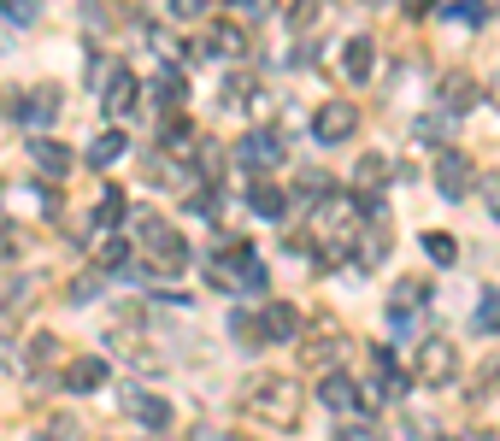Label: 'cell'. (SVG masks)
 <instances>
[{
	"label": "cell",
	"mask_w": 500,
	"mask_h": 441,
	"mask_svg": "<svg viewBox=\"0 0 500 441\" xmlns=\"http://www.w3.org/2000/svg\"><path fill=\"white\" fill-rule=\"evenodd\" d=\"M424 254L436 259V265H454V259H459V242H454V236H442V229H429V236H424Z\"/></svg>",
	"instance_id": "44dd1931"
},
{
	"label": "cell",
	"mask_w": 500,
	"mask_h": 441,
	"mask_svg": "<svg viewBox=\"0 0 500 441\" xmlns=\"http://www.w3.org/2000/svg\"><path fill=\"white\" fill-rule=\"evenodd\" d=\"M54 112H59V106H54V88H29V95L12 106V118H18L24 129H47V124H54Z\"/></svg>",
	"instance_id": "52a82bcc"
},
{
	"label": "cell",
	"mask_w": 500,
	"mask_h": 441,
	"mask_svg": "<svg viewBox=\"0 0 500 441\" xmlns=\"http://www.w3.org/2000/svg\"><path fill=\"white\" fill-rule=\"evenodd\" d=\"M471 159H465V154H442V165H436V188H442V195L447 200H459V195H465V188H471Z\"/></svg>",
	"instance_id": "ba28073f"
},
{
	"label": "cell",
	"mask_w": 500,
	"mask_h": 441,
	"mask_svg": "<svg viewBox=\"0 0 500 441\" xmlns=\"http://www.w3.org/2000/svg\"><path fill=\"white\" fill-rule=\"evenodd\" d=\"M318 18H324V0H300L295 6V29H312Z\"/></svg>",
	"instance_id": "83f0119b"
},
{
	"label": "cell",
	"mask_w": 500,
	"mask_h": 441,
	"mask_svg": "<svg viewBox=\"0 0 500 441\" xmlns=\"http://www.w3.org/2000/svg\"><path fill=\"white\" fill-rule=\"evenodd\" d=\"M371 59H377V47L365 42V36H354V42H347V54H342V71L359 83V77H371Z\"/></svg>",
	"instance_id": "e0dca14e"
},
{
	"label": "cell",
	"mask_w": 500,
	"mask_h": 441,
	"mask_svg": "<svg viewBox=\"0 0 500 441\" xmlns=\"http://www.w3.org/2000/svg\"><path fill=\"white\" fill-rule=\"evenodd\" d=\"M29 159H36V171H42V177H54V183H59L65 171H71V154H65L59 142H47V136H36V142H29Z\"/></svg>",
	"instance_id": "30bf717a"
},
{
	"label": "cell",
	"mask_w": 500,
	"mask_h": 441,
	"mask_svg": "<svg viewBox=\"0 0 500 441\" xmlns=\"http://www.w3.org/2000/svg\"><path fill=\"white\" fill-rule=\"evenodd\" d=\"M136 100H142V83H136L129 71H118L112 83H106V112H112V118H129V112H136Z\"/></svg>",
	"instance_id": "8fae6325"
},
{
	"label": "cell",
	"mask_w": 500,
	"mask_h": 441,
	"mask_svg": "<svg viewBox=\"0 0 500 441\" xmlns=\"http://www.w3.org/2000/svg\"><path fill=\"white\" fill-rule=\"evenodd\" d=\"M171 12L177 18H200V12H206V0H171Z\"/></svg>",
	"instance_id": "4dcf8cb0"
},
{
	"label": "cell",
	"mask_w": 500,
	"mask_h": 441,
	"mask_svg": "<svg viewBox=\"0 0 500 441\" xmlns=\"http://www.w3.org/2000/svg\"><path fill=\"white\" fill-rule=\"evenodd\" d=\"M212 47H224V54H242V29L218 24V29H212Z\"/></svg>",
	"instance_id": "f1b7e54d"
},
{
	"label": "cell",
	"mask_w": 500,
	"mask_h": 441,
	"mask_svg": "<svg viewBox=\"0 0 500 441\" xmlns=\"http://www.w3.org/2000/svg\"><path fill=\"white\" fill-rule=\"evenodd\" d=\"M136 242H142V265L154 270V277H177V270L188 265V242L165 224V218H154V212L136 218Z\"/></svg>",
	"instance_id": "6da1fadb"
},
{
	"label": "cell",
	"mask_w": 500,
	"mask_h": 441,
	"mask_svg": "<svg viewBox=\"0 0 500 441\" xmlns=\"http://www.w3.org/2000/svg\"><path fill=\"white\" fill-rule=\"evenodd\" d=\"M247 412L271 429H295L300 424V388L288 377H259V383H247Z\"/></svg>",
	"instance_id": "7a4b0ae2"
},
{
	"label": "cell",
	"mask_w": 500,
	"mask_h": 441,
	"mask_svg": "<svg viewBox=\"0 0 500 441\" xmlns=\"http://www.w3.org/2000/svg\"><path fill=\"white\" fill-rule=\"evenodd\" d=\"M65 383H71V395H88V388L106 383V359H77L71 370H65Z\"/></svg>",
	"instance_id": "7c38bea8"
},
{
	"label": "cell",
	"mask_w": 500,
	"mask_h": 441,
	"mask_svg": "<svg viewBox=\"0 0 500 441\" xmlns=\"http://www.w3.org/2000/svg\"><path fill=\"white\" fill-rule=\"evenodd\" d=\"M483 324H500V295H488V300H483Z\"/></svg>",
	"instance_id": "836d02e7"
},
{
	"label": "cell",
	"mask_w": 500,
	"mask_h": 441,
	"mask_svg": "<svg viewBox=\"0 0 500 441\" xmlns=\"http://www.w3.org/2000/svg\"><path fill=\"white\" fill-rule=\"evenodd\" d=\"M236 154H242V165H247V171H259V177H265V171H277V165H283V136H277V129H247Z\"/></svg>",
	"instance_id": "5b68a950"
},
{
	"label": "cell",
	"mask_w": 500,
	"mask_h": 441,
	"mask_svg": "<svg viewBox=\"0 0 500 441\" xmlns=\"http://www.w3.org/2000/svg\"><path fill=\"white\" fill-rule=\"evenodd\" d=\"M229 6H236V12H247V18L259 12V0H229Z\"/></svg>",
	"instance_id": "e575fe53"
},
{
	"label": "cell",
	"mask_w": 500,
	"mask_h": 441,
	"mask_svg": "<svg viewBox=\"0 0 500 441\" xmlns=\"http://www.w3.org/2000/svg\"><path fill=\"white\" fill-rule=\"evenodd\" d=\"M118 154H124V129H106V136L88 147V165H112Z\"/></svg>",
	"instance_id": "ffe728a7"
},
{
	"label": "cell",
	"mask_w": 500,
	"mask_h": 441,
	"mask_svg": "<svg viewBox=\"0 0 500 441\" xmlns=\"http://www.w3.org/2000/svg\"><path fill=\"white\" fill-rule=\"evenodd\" d=\"M495 106H500V83H495Z\"/></svg>",
	"instance_id": "d590c367"
},
{
	"label": "cell",
	"mask_w": 500,
	"mask_h": 441,
	"mask_svg": "<svg viewBox=\"0 0 500 441\" xmlns=\"http://www.w3.org/2000/svg\"><path fill=\"white\" fill-rule=\"evenodd\" d=\"M124 418H136L142 429H171V406L147 388H124Z\"/></svg>",
	"instance_id": "8992f818"
},
{
	"label": "cell",
	"mask_w": 500,
	"mask_h": 441,
	"mask_svg": "<svg viewBox=\"0 0 500 441\" xmlns=\"http://www.w3.org/2000/svg\"><path fill=\"white\" fill-rule=\"evenodd\" d=\"M318 400H324L329 412H354V406H359V388H354V377H342V370H324Z\"/></svg>",
	"instance_id": "9c48e42d"
},
{
	"label": "cell",
	"mask_w": 500,
	"mask_h": 441,
	"mask_svg": "<svg viewBox=\"0 0 500 441\" xmlns=\"http://www.w3.org/2000/svg\"><path fill=\"white\" fill-rule=\"evenodd\" d=\"M229 329H236V342H242V347H265V342H271L265 318H254V312H229Z\"/></svg>",
	"instance_id": "2e32d148"
},
{
	"label": "cell",
	"mask_w": 500,
	"mask_h": 441,
	"mask_svg": "<svg viewBox=\"0 0 500 441\" xmlns=\"http://www.w3.org/2000/svg\"><path fill=\"white\" fill-rule=\"evenodd\" d=\"M471 100H477V83H471V77H442V106H447V112H471Z\"/></svg>",
	"instance_id": "9a60e30c"
},
{
	"label": "cell",
	"mask_w": 500,
	"mask_h": 441,
	"mask_svg": "<svg viewBox=\"0 0 500 441\" xmlns=\"http://www.w3.org/2000/svg\"><path fill=\"white\" fill-rule=\"evenodd\" d=\"M412 377H418L424 388H447V383L459 377V354H454V342H424V347H418Z\"/></svg>",
	"instance_id": "3957f363"
},
{
	"label": "cell",
	"mask_w": 500,
	"mask_h": 441,
	"mask_svg": "<svg viewBox=\"0 0 500 441\" xmlns=\"http://www.w3.org/2000/svg\"><path fill=\"white\" fill-rule=\"evenodd\" d=\"M118 218H124V195H118V188H106V195H100V212H95V224H100V229H112Z\"/></svg>",
	"instance_id": "cb8c5ba5"
},
{
	"label": "cell",
	"mask_w": 500,
	"mask_h": 441,
	"mask_svg": "<svg viewBox=\"0 0 500 441\" xmlns=\"http://www.w3.org/2000/svg\"><path fill=\"white\" fill-rule=\"evenodd\" d=\"M183 95H188V83L171 71V65H165V71L154 77V100H159V106H183Z\"/></svg>",
	"instance_id": "ac0fdd59"
},
{
	"label": "cell",
	"mask_w": 500,
	"mask_h": 441,
	"mask_svg": "<svg viewBox=\"0 0 500 441\" xmlns=\"http://www.w3.org/2000/svg\"><path fill=\"white\" fill-rule=\"evenodd\" d=\"M265 329H271V342H295V336H300V318H295V306L271 300V306H265Z\"/></svg>",
	"instance_id": "5bb4252c"
},
{
	"label": "cell",
	"mask_w": 500,
	"mask_h": 441,
	"mask_svg": "<svg viewBox=\"0 0 500 441\" xmlns=\"http://www.w3.org/2000/svg\"><path fill=\"white\" fill-rule=\"evenodd\" d=\"M483 188H488V212H495V218H500V177H488V183H483Z\"/></svg>",
	"instance_id": "d6a6232c"
},
{
	"label": "cell",
	"mask_w": 500,
	"mask_h": 441,
	"mask_svg": "<svg viewBox=\"0 0 500 441\" xmlns=\"http://www.w3.org/2000/svg\"><path fill=\"white\" fill-rule=\"evenodd\" d=\"M71 300L83 306V300H95V277H83V283H71Z\"/></svg>",
	"instance_id": "1f68e13d"
},
{
	"label": "cell",
	"mask_w": 500,
	"mask_h": 441,
	"mask_svg": "<svg viewBox=\"0 0 500 441\" xmlns=\"http://www.w3.org/2000/svg\"><path fill=\"white\" fill-rule=\"evenodd\" d=\"M247 206H254L259 218H283V212H288V195H283V188H271L265 177H259V183H254V195H247Z\"/></svg>",
	"instance_id": "4fadbf2b"
},
{
	"label": "cell",
	"mask_w": 500,
	"mask_h": 441,
	"mask_svg": "<svg viewBox=\"0 0 500 441\" xmlns=\"http://www.w3.org/2000/svg\"><path fill=\"white\" fill-rule=\"evenodd\" d=\"M354 129H359V106H347V100H324V106L312 112V136H318L324 147L347 142Z\"/></svg>",
	"instance_id": "277c9868"
},
{
	"label": "cell",
	"mask_w": 500,
	"mask_h": 441,
	"mask_svg": "<svg viewBox=\"0 0 500 441\" xmlns=\"http://www.w3.org/2000/svg\"><path fill=\"white\" fill-rule=\"evenodd\" d=\"M83 18H88V29H106V6L100 0H83Z\"/></svg>",
	"instance_id": "f546056e"
},
{
	"label": "cell",
	"mask_w": 500,
	"mask_h": 441,
	"mask_svg": "<svg viewBox=\"0 0 500 441\" xmlns=\"http://www.w3.org/2000/svg\"><path fill=\"white\" fill-rule=\"evenodd\" d=\"M388 171H395V165H388V159L383 154H365V159H359V188H365V183H388Z\"/></svg>",
	"instance_id": "7402d4cb"
},
{
	"label": "cell",
	"mask_w": 500,
	"mask_h": 441,
	"mask_svg": "<svg viewBox=\"0 0 500 441\" xmlns=\"http://www.w3.org/2000/svg\"><path fill=\"white\" fill-rule=\"evenodd\" d=\"M0 12L12 18V24H36V18H42V0H0Z\"/></svg>",
	"instance_id": "d4e9b609"
},
{
	"label": "cell",
	"mask_w": 500,
	"mask_h": 441,
	"mask_svg": "<svg viewBox=\"0 0 500 441\" xmlns=\"http://www.w3.org/2000/svg\"><path fill=\"white\" fill-rule=\"evenodd\" d=\"M447 18H459V24H488V6H483V0H454V6H447Z\"/></svg>",
	"instance_id": "603a6c76"
},
{
	"label": "cell",
	"mask_w": 500,
	"mask_h": 441,
	"mask_svg": "<svg viewBox=\"0 0 500 441\" xmlns=\"http://www.w3.org/2000/svg\"><path fill=\"white\" fill-rule=\"evenodd\" d=\"M377 6H383V0H377Z\"/></svg>",
	"instance_id": "8d00e7d4"
},
{
	"label": "cell",
	"mask_w": 500,
	"mask_h": 441,
	"mask_svg": "<svg viewBox=\"0 0 500 441\" xmlns=\"http://www.w3.org/2000/svg\"><path fill=\"white\" fill-rule=\"evenodd\" d=\"M424 300H429V283H412V277H406V283L395 288V306H400V312H406V306H424Z\"/></svg>",
	"instance_id": "484cf974"
},
{
	"label": "cell",
	"mask_w": 500,
	"mask_h": 441,
	"mask_svg": "<svg viewBox=\"0 0 500 441\" xmlns=\"http://www.w3.org/2000/svg\"><path fill=\"white\" fill-rule=\"evenodd\" d=\"M336 359H342V347H336V342H312V347H306V365H324V370H336Z\"/></svg>",
	"instance_id": "4316f807"
},
{
	"label": "cell",
	"mask_w": 500,
	"mask_h": 441,
	"mask_svg": "<svg viewBox=\"0 0 500 441\" xmlns=\"http://www.w3.org/2000/svg\"><path fill=\"white\" fill-rule=\"evenodd\" d=\"M447 124H454V112L442 106V112L418 118V124H412V136H418V142H447Z\"/></svg>",
	"instance_id": "d6986e66"
}]
</instances>
